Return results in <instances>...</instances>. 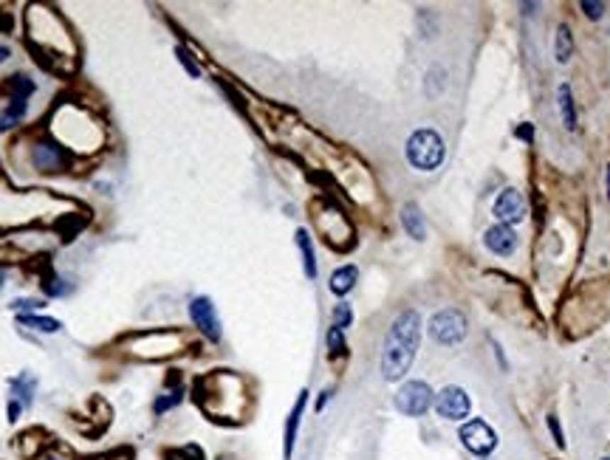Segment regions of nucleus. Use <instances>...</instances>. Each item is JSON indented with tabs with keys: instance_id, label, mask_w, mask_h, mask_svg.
Listing matches in <instances>:
<instances>
[{
	"instance_id": "1",
	"label": "nucleus",
	"mask_w": 610,
	"mask_h": 460,
	"mask_svg": "<svg viewBox=\"0 0 610 460\" xmlns=\"http://www.w3.org/2000/svg\"><path fill=\"white\" fill-rule=\"evenodd\" d=\"M418 339H421V316H418V311L407 308L393 319L388 342H385L382 373H385L388 381H399L410 370V364L415 359V350H418Z\"/></svg>"
},
{
	"instance_id": "2",
	"label": "nucleus",
	"mask_w": 610,
	"mask_h": 460,
	"mask_svg": "<svg viewBox=\"0 0 610 460\" xmlns=\"http://www.w3.org/2000/svg\"><path fill=\"white\" fill-rule=\"evenodd\" d=\"M26 25H28V40L37 45V51L43 54L45 62L48 59H74V54H77L74 37L68 34L65 23L51 8L31 6Z\"/></svg>"
},
{
	"instance_id": "3",
	"label": "nucleus",
	"mask_w": 610,
	"mask_h": 460,
	"mask_svg": "<svg viewBox=\"0 0 610 460\" xmlns=\"http://www.w3.org/2000/svg\"><path fill=\"white\" fill-rule=\"evenodd\" d=\"M407 161L421 173H432L444 161V139L438 130H415L407 142Z\"/></svg>"
},
{
	"instance_id": "4",
	"label": "nucleus",
	"mask_w": 610,
	"mask_h": 460,
	"mask_svg": "<svg viewBox=\"0 0 610 460\" xmlns=\"http://www.w3.org/2000/svg\"><path fill=\"white\" fill-rule=\"evenodd\" d=\"M179 333H170V330H153V333H136L128 345L133 347L130 353L133 356H142V359H162V356H170L176 353L179 347Z\"/></svg>"
},
{
	"instance_id": "5",
	"label": "nucleus",
	"mask_w": 610,
	"mask_h": 460,
	"mask_svg": "<svg viewBox=\"0 0 610 460\" xmlns=\"http://www.w3.org/2000/svg\"><path fill=\"white\" fill-rule=\"evenodd\" d=\"M429 333H432V339L441 342V345H455V342H461V339L466 336V319H463V314L455 311V308L438 311V314L432 316V322H429Z\"/></svg>"
},
{
	"instance_id": "6",
	"label": "nucleus",
	"mask_w": 610,
	"mask_h": 460,
	"mask_svg": "<svg viewBox=\"0 0 610 460\" xmlns=\"http://www.w3.org/2000/svg\"><path fill=\"white\" fill-rule=\"evenodd\" d=\"M28 161H31V167L37 170V173H60V170H65V164H68V156H65V150L57 144V142H48V139H40V142H34L31 147H28Z\"/></svg>"
},
{
	"instance_id": "7",
	"label": "nucleus",
	"mask_w": 610,
	"mask_h": 460,
	"mask_svg": "<svg viewBox=\"0 0 610 460\" xmlns=\"http://www.w3.org/2000/svg\"><path fill=\"white\" fill-rule=\"evenodd\" d=\"M396 407L410 415V418H418L424 415L429 407H432V390L427 381H407L405 387L396 393Z\"/></svg>"
},
{
	"instance_id": "8",
	"label": "nucleus",
	"mask_w": 610,
	"mask_h": 460,
	"mask_svg": "<svg viewBox=\"0 0 610 460\" xmlns=\"http://www.w3.org/2000/svg\"><path fill=\"white\" fill-rule=\"evenodd\" d=\"M461 441H463V447L469 452H475L480 458L489 455V452H495V447H497L495 430L486 421H480V418H475V421H469V424L461 427Z\"/></svg>"
},
{
	"instance_id": "9",
	"label": "nucleus",
	"mask_w": 610,
	"mask_h": 460,
	"mask_svg": "<svg viewBox=\"0 0 610 460\" xmlns=\"http://www.w3.org/2000/svg\"><path fill=\"white\" fill-rule=\"evenodd\" d=\"M435 410H438V415L446 418V421H461V418L469 415L472 404H469L466 390H461V387H444L441 396L435 398Z\"/></svg>"
},
{
	"instance_id": "10",
	"label": "nucleus",
	"mask_w": 610,
	"mask_h": 460,
	"mask_svg": "<svg viewBox=\"0 0 610 460\" xmlns=\"http://www.w3.org/2000/svg\"><path fill=\"white\" fill-rule=\"evenodd\" d=\"M190 316L206 339H212V342L220 339V322H218V314H215V305L209 297H196L190 302Z\"/></svg>"
},
{
	"instance_id": "11",
	"label": "nucleus",
	"mask_w": 610,
	"mask_h": 460,
	"mask_svg": "<svg viewBox=\"0 0 610 460\" xmlns=\"http://www.w3.org/2000/svg\"><path fill=\"white\" fill-rule=\"evenodd\" d=\"M495 215L503 226H512V224H520L526 218V201L517 190H503L495 201Z\"/></svg>"
},
{
	"instance_id": "12",
	"label": "nucleus",
	"mask_w": 610,
	"mask_h": 460,
	"mask_svg": "<svg viewBox=\"0 0 610 460\" xmlns=\"http://www.w3.org/2000/svg\"><path fill=\"white\" fill-rule=\"evenodd\" d=\"M483 243H486V248L489 251H495V254H512L514 248H517V234L512 231V226H503V224H497V226H492V229L483 234Z\"/></svg>"
},
{
	"instance_id": "13",
	"label": "nucleus",
	"mask_w": 610,
	"mask_h": 460,
	"mask_svg": "<svg viewBox=\"0 0 610 460\" xmlns=\"http://www.w3.org/2000/svg\"><path fill=\"white\" fill-rule=\"evenodd\" d=\"M305 401H308V393L303 390L300 398H297V404H294V410H291V415H288V424H286V447H283V455H286V458H291V452H294L297 427H300V415H303V410H305Z\"/></svg>"
},
{
	"instance_id": "14",
	"label": "nucleus",
	"mask_w": 610,
	"mask_h": 460,
	"mask_svg": "<svg viewBox=\"0 0 610 460\" xmlns=\"http://www.w3.org/2000/svg\"><path fill=\"white\" fill-rule=\"evenodd\" d=\"M356 280H359V268H356V265H342V268H337V271L331 274V291H334L337 297H345V294L356 285Z\"/></svg>"
},
{
	"instance_id": "15",
	"label": "nucleus",
	"mask_w": 610,
	"mask_h": 460,
	"mask_svg": "<svg viewBox=\"0 0 610 460\" xmlns=\"http://www.w3.org/2000/svg\"><path fill=\"white\" fill-rule=\"evenodd\" d=\"M34 390H37V379L31 373H20L17 379H11V396L23 407H28L34 401Z\"/></svg>"
},
{
	"instance_id": "16",
	"label": "nucleus",
	"mask_w": 610,
	"mask_h": 460,
	"mask_svg": "<svg viewBox=\"0 0 610 460\" xmlns=\"http://www.w3.org/2000/svg\"><path fill=\"white\" fill-rule=\"evenodd\" d=\"M402 224H405V229L410 231V237H415V240H424V237H427L424 215H421V209H418L415 204H407L405 209H402Z\"/></svg>"
},
{
	"instance_id": "17",
	"label": "nucleus",
	"mask_w": 610,
	"mask_h": 460,
	"mask_svg": "<svg viewBox=\"0 0 610 460\" xmlns=\"http://www.w3.org/2000/svg\"><path fill=\"white\" fill-rule=\"evenodd\" d=\"M26 108H28V102H23V99H9V108L0 113V130L6 133V130H11V127H17L20 119L26 116Z\"/></svg>"
},
{
	"instance_id": "18",
	"label": "nucleus",
	"mask_w": 610,
	"mask_h": 460,
	"mask_svg": "<svg viewBox=\"0 0 610 460\" xmlns=\"http://www.w3.org/2000/svg\"><path fill=\"white\" fill-rule=\"evenodd\" d=\"M297 246L303 251V265H305V277H317V257H314V246H311V234L305 229L297 231Z\"/></svg>"
},
{
	"instance_id": "19",
	"label": "nucleus",
	"mask_w": 610,
	"mask_h": 460,
	"mask_svg": "<svg viewBox=\"0 0 610 460\" xmlns=\"http://www.w3.org/2000/svg\"><path fill=\"white\" fill-rule=\"evenodd\" d=\"M557 96H560V113H563V125H565L568 130H577V110H574V96H571V88H568V85H560Z\"/></svg>"
},
{
	"instance_id": "20",
	"label": "nucleus",
	"mask_w": 610,
	"mask_h": 460,
	"mask_svg": "<svg viewBox=\"0 0 610 460\" xmlns=\"http://www.w3.org/2000/svg\"><path fill=\"white\" fill-rule=\"evenodd\" d=\"M17 322L26 325V328H34V330H40V333H57V330L62 328L57 319H51V316H37V314H20Z\"/></svg>"
},
{
	"instance_id": "21",
	"label": "nucleus",
	"mask_w": 610,
	"mask_h": 460,
	"mask_svg": "<svg viewBox=\"0 0 610 460\" xmlns=\"http://www.w3.org/2000/svg\"><path fill=\"white\" fill-rule=\"evenodd\" d=\"M43 291H45L48 297H68V294L74 291V282H71V277L48 274V277L43 280Z\"/></svg>"
},
{
	"instance_id": "22",
	"label": "nucleus",
	"mask_w": 610,
	"mask_h": 460,
	"mask_svg": "<svg viewBox=\"0 0 610 460\" xmlns=\"http://www.w3.org/2000/svg\"><path fill=\"white\" fill-rule=\"evenodd\" d=\"M571 51H574V40H571V31L568 25H560L557 28V62H568L571 59Z\"/></svg>"
},
{
	"instance_id": "23",
	"label": "nucleus",
	"mask_w": 610,
	"mask_h": 460,
	"mask_svg": "<svg viewBox=\"0 0 610 460\" xmlns=\"http://www.w3.org/2000/svg\"><path fill=\"white\" fill-rule=\"evenodd\" d=\"M9 91H11V99H23V102H28V96L34 93V82H31L28 76L17 74V76H11V79H9Z\"/></svg>"
},
{
	"instance_id": "24",
	"label": "nucleus",
	"mask_w": 610,
	"mask_h": 460,
	"mask_svg": "<svg viewBox=\"0 0 610 460\" xmlns=\"http://www.w3.org/2000/svg\"><path fill=\"white\" fill-rule=\"evenodd\" d=\"M181 396H184V393L176 387L173 393H167V396L156 398V401H153V413H156V415H164L167 410H173V407H179V404H181Z\"/></svg>"
},
{
	"instance_id": "25",
	"label": "nucleus",
	"mask_w": 610,
	"mask_h": 460,
	"mask_svg": "<svg viewBox=\"0 0 610 460\" xmlns=\"http://www.w3.org/2000/svg\"><path fill=\"white\" fill-rule=\"evenodd\" d=\"M351 322H354V311H351V305H348V302H339V305L334 308V328L345 330V328H351Z\"/></svg>"
},
{
	"instance_id": "26",
	"label": "nucleus",
	"mask_w": 610,
	"mask_h": 460,
	"mask_svg": "<svg viewBox=\"0 0 610 460\" xmlns=\"http://www.w3.org/2000/svg\"><path fill=\"white\" fill-rule=\"evenodd\" d=\"M11 311H17V314H31V311H40V308H45V302L43 299H31V297H20V299H11V305H9Z\"/></svg>"
},
{
	"instance_id": "27",
	"label": "nucleus",
	"mask_w": 610,
	"mask_h": 460,
	"mask_svg": "<svg viewBox=\"0 0 610 460\" xmlns=\"http://www.w3.org/2000/svg\"><path fill=\"white\" fill-rule=\"evenodd\" d=\"M328 353H331V356L345 353V333H342L339 328H334V325H331V330H328Z\"/></svg>"
},
{
	"instance_id": "28",
	"label": "nucleus",
	"mask_w": 610,
	"mask_h": 460,
	"mask_svg": "<svg viewBox=\"0 0 610 460\" xmlns=\"http://www.w3.org/2000/svg\"><path fill=\"white\" fill-rule=\"evenodd\" d=\"M176 57H179V62L187 68V74H190V76H201V65L190 57V51H187V48H181V45H179V48H176Z\"/></svg>"
},
{
	"instance_id": "29",
	"label": "nucleus",
	"mask_w": 610,
	"mask_h": 460,
	"mask_svg": "<svg viewBox=\"0 0 610 460\" xmlns=\"http://www.w3.org/2000/svg\"><path fill=\"white\" fill-rule=\"evenodd\" d=\"M582 8H585V14H588V17H594V20H599V17H602V11H605V6H602V3H591V0H585V3H582Z\"/></svg>"
},
{
	"instance_id": "30",
	"label": "nucleus",
	"mask_w": 610,
	"mask_h": 460,
	"mask_svg": "<svg viewBox=\"0 0 610 460\" xmlns=\"http://www.w3.org/2000/svg\"><path fill=\"white\" fill-rule=\"evenodd\" d=\"M20 413H23V404L11 398V401H9V421H17V418H20Z\"/></svg>"
},
{
	"instance_id": "31",
	"label": "nucleus",
	"mask_w": 610,
	"mask_h": 460,
	"mask_svg": "<svg viewBox=\"0 0 610 460\" xmlns=\"http://www.w3.org/2000/svg\"><path fill=\"white\" fill-rule=\"evenodd\" d=\"M548 427H551V432H554V438H557V447H565V441H563V432H560V424H557V418H554V415L548 418Z\"/></svg>"
},
{
	"instance_id": "32",
	"label": "nucleus",
	"mask_w": 610,
	"mask_h": 460,
	"mask_svg": "<svg viewBox=\"0 0 610 460\" xmlns=\"http://www.w3.org/2000/svg\"><path fill=\"white\" fill-rule=\"evenodd\" d=\"M328 396H331V390H325V393H322V398L317 401V410H322V407H325V401H328Z\"/></svg>"
},
{
	"instance_id": "33",
	"label": "nucleus",
	"mask_w": 610,
	"mask_h": 460,
	"mask_svg": "<svg viewBox=\"0 0 610 460\" xmlns=\"http://www.w3.org/2000/svg\"><path fill=\"white\" fill-rule=\"evenodd\" d=\"M9 54H11V51H9V45H0V62H6V59H9Z\"/></svg>"
},
{
	"instance_id": "34",
	"label": "nucleus",
	"mask_w": 610,
	"mask_h": 460,
	"mask_svg": "<svg viewBox=\"0 0 610 460\" xmlns=\"http://www.w3.org/2000/svg\"><path fill=\"white\" fill-rule=\"evenodd\" d=\"M517 136H520V139H523V136H526V139H531V127H520V130H517Z\"/></svg>"
},
{
	"instance_id": "35",
	"label": "nucleus",
	"mask_w": 610,
	"mask_h": 460,
	"mask_svg": "<svg viewBox=\"0 0 610 460\" xmlns=\"http://www.w3.org/2000/svg\"><path fill=\"white\" fill-rule=\"evenodd\" d=\"M3 280H6V277H3V271H0V291H3Z\"/></svg>"
},
{
	"instance_id": "36",
	"label": "nucleus",
	"mask_w": 610,
	"mask_h": 460,
	"mask_svg": "<svg viewBox=\"0 0 610 460\" xmlns=\"http://www.w3.org/2000/svg\"><path fill=\"white\" fill-rule=\"evenodd\" d=\"M608 192H610V167H608Z\"/></svg>"
},
{
	"instance_id": "37",
	"label": "nucleus",
	"mask_w": 610,
	"mask_h": 460,
	"mask_svg": "<svg viewBox=\"0 0 610 460\" xmlns=\"http://www.w3.org/2000/svg\"><path fill=\"white\" fill-rule=\"evenodd\" d=\"M605 460H610V458H605Z\"/></svg>"
}]
</instances>
